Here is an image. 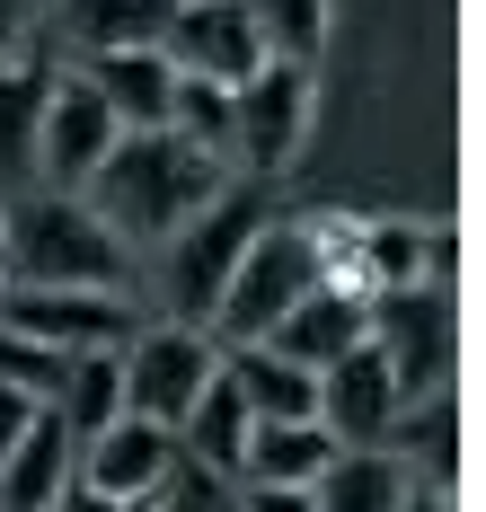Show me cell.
<instances>
[{"instance_id":"1","label":"cell","mask_w":486,"mask_h":512,"mask_svg":"<svg viewBox=\"0 0 486 512\" xmlns=\"http://www.w3.org/2000/svg\"><path fill=\"white\" fill-rule=\"evenodd\" d=\"M221 186H230V168L213 151H195V142H177L168 124H142V133H115L107 159L89 168V212L107 221L124 248H160L177 221H195V212L213 204Z\"/></svg>"},{"instance_id":"2","label":"cell","mask_w":486,"mask_h":512,"mask_svg":"<svg viewBox=\"0 0 486 512\" xmlns=\"http://www.w3.org/2000/svg\"><path fill=\"white\" fill-rule=\"evenodd\" d=\"M133 248L115 239L80 195L27 186L0 204V283H45V292H115Z\"/></svg>"},{"instance_id":"3","label":"cell","mask_w":486,"mask_h":512,"mask_svg":"<svg viewBox=\"0 0 486 512\" xmlns=\"http://www.w3.org/2000/svg\"><path fill=\"white\" fill-rule=\"evenodd\" d=\"M274 221V195L257 177H230L213 204L195 212V221H177L160 239V292H168V327H213V301L221 283H230V265L248 256V239Z\"/></svg>"},{"instance_id":"4","label":"cell","mask_w":486,"mask_h":512,"mask_svg":"<svg viewBox=\"0 0 486 512\" xmlns=\"http://www.w3.org/2000/svg\"><path fill=\"white\" fill-rule=\"evenodd\" d=\"M310 283H327L319 221H266V230L248 239V256L230 265V283H221L213 327H204V336H213V345H257V336H266Z\"/></svg>"},{"instance_id":"5","label":"cell","mask_w":486,"mask_h":512,"mask_svg":"<svg viewBox=\"0 0 486 512\" xmlns=\"http://www.w3.org/2000/svg\"><path fill=\"white\" fill-rule=\"evenodd\" d=\"M301 133H310V71L266 53V62L230 89V177L274 186V177L292 168V151H301Z\"/></svg>"},{"instance_id":"6","label":"cell","mask_w":486,"mask_h":512,"mask_svg":"<svg viewBox=\"0 0 486 512\" xmlns=\"http://www.w3.org/2000/svg\"><path fill=\"white\" fill-rule=\"evenodd\" d=\"M363 336L380 345L389 380H398V398L451 389V292H442V283L372 292V301H363Z\"/></svg>"},{"instance_id":"7","label":"cell","mask_w":486,"mask_h":512,"mask_svg":"<svg viewBox=\"0 0 486 512\" xmlns=\"http://www.w3.org/2000/svg\"><path fill=\"white\" fill-rule=\"evenodd\" d=\"M213 354H221V345L204 336V327H151V336L133 327L124 354H115V362H124V415L177 433L186 407L204 398V380H213Z\"/></svg>"},{"instance_id":"8","label":"cell","mask_w":486,"mask_h":512,"mask_svg":"<svg viewBox=\"0 0 486 512\" xmlns=\"http://www.w3.org/2000/svg\"><path fill=\"white\" fill-rule=\"evenodd\" d=\"M0 327L54 345V354H107L133 336V309L115 292H45V283H0Z\"/></svg>"},{"instance_id":"9","label":"cell","mask_w":486,"mask_h":512,"mask_svg":"<svg viewBox=\"0 0 486 512\" xmlns=\"http://www.w3.org/2000/svg\"><path fill=\"white\" fill-rule=\"evenodd\" d=\"M160 53H168V71H195V80L239 89L266 62V36H257V18L239 0H177L168 27H160Z\"/></svg>"},{"instance_id":"10","label":"cell","mask_w":486,"mask_h":512,"mask_svg":"<svg viewBox=\"0 0 486 512\" xmlns=\"http://www.w3.org/2000/svg\"><path fill=\"white\" fill-rule=\"evenodd\" d=\"M124 133L107 115V98L71 71V80H54L45 89V124H36V186H54V195H80L89 186V168L107 159V142Z\"/></svg>"},{"instance_id":"11","label":"cell","mask_w":486,"mask_h":512,"mask_svg":"<svg viewBox=\"0 0 486 512\" xmlns=\"http://www.w3.org/2000/svg\"><path fill=\"white\" fill-rule=\"evenodd\" d=\"M398 407L407 398H398V380H389V362H380L372 336L319 371V424L336 433V451H380L389 424H398Z\"/></svg>"},{"instance_id":"12","label":"cell","mask_w":486,"mask_h":512,"mask_svg":"<svg viewBox=\"0 0 486 512\" xmlns=\"http://www.w3.org/2000/svg\"><path fill=\"white\" fill-rule=\"evenodd\" d=\"M168 460H177V433H168V424L115 415L107 433H89V442L71 451V477L98 486V495H124V504H151V486L168 477Z\"/></svg>"},{"instance_id":"13","label":"cell","mask_w":486,"mask_h":512,"mask_svg":"<svg viewBox=\"0 0 486 512\" xmlns=\"http://www.w3.org/2000/svg\"><path fill=\"white\" fill-rule=\"evenodd\" d=\"M257 345H274V354H283V362H301V371H327L336 354H354V345H363V292L327 274V283H310L301 301L274 318Z\"/></svg>"},{"instance_id":"14","label":"cell","mask_w":486,"mask_h":512,"mask_svg":"<svg viewBox=\"0 0 486 512\" xmlns=\"http://www.w3.org/2000/svg\"><path fill=\"white\" fill-rule=\"evenodd\" d=\"M80 80L107 98V115L124 133H142V124H168V53L160 45H115V53H80Z\"/></svg>"},{"instance_id":"15","label":"cell","mask_w":486,"mask_h":512,"mask_svg":"<svg viewBox=\"0 0 486 512\" xmlns=\"http://www.w3.org/2000/svg\"><path fill=\"white\" fill-rule=\"evenodd\" d=\"M221 380L239 389V407L257 424H292V415H319V371L283 362L274 345H221Z\"/></svg>"},{"instance_id":"16","label":"cell","mask_w":486,"mask_h":512,"mask_svg":"<svg viewBox=\"0 0 486 512\" xmlns=\"http://www.w3.org/2000/svg\"><path fill=\"white\" fill-rule=\"evenodd\" d=\"M45 89H54V62H0V204L36 186V124H45Z\"/></svg>"},{"instance_id":"17","label":"cell","mask_w":486,"mask_h":512,"mask_svg":"<svg viewBox=\"0 0 486 512\" xmlns=\"http://www.w3.org/2000/svg\"><path fill=\"white\" fill-rule=\"evenodd\" d=\"M62 486H71V433H62L54 407H36V424L0 460V512H54Z\"/></svg>"},{"instance_id":"18","label":"cell","mask_w":486,"mask_h":512,"mask_svg":"<svg viewBox=\"0 0 486 512\" xmlns=\"http://www.w3.org/2000/svg\"><path fill=\"white\" fill-rule=\"evenodd\" d=\"M407 486H416V468L398 451H336L310 477V512H398Z\"/></svg>"},{"instance_id":"19","label":"cell","mask_w":486,"mask_h":512,"mask_svg":"<svg viewBox=\"0 0 486 512\" xmlns=\"http://www.w3.org/2000/svg\"><path fill=\"white\" fill-rule=\"evenodd\" d=\"M327 460H336V433L319 415H292V424H248L239 477H257V486H310Z\"/></svg>"},{"instance_id":"20","label":"cell","mask_w":486,"mask_h":512,"mask_svg":"<svg viewBox=\"0 0 486 512\" xmlns=\"http://www.w3.org/2000/svg\"><path fill=\"white\" fill-rule=\"evenodd\" d=\"M177 0H54V27L71 53H115V45H160Z\"/></svg>"},{"instance_id":"21","label":"cell","mask_w":486,"mask_h":512,"mask_svg":"<svg viewBox=\"0 0 486 512\" xmlns=\"http://www.w3.org/2000/svg\"><path fill=\"white\" fill-rule=\"evenodd\" d=\"M115 354H124V345H107V354H71V371H62L54 415H62V433H71V451L124 415V362H115Z\"/></svg>"},{"instance_id":"22","label":"cell","mask_w":486,"mask_h":512,"mask_svg":"<svg viewBox=\"0 0 486 512\" xmlns=\"http://www.w3.org/2000/svg\"><path fill=\"white\" fill-rule=\"evenodd\" d=\"M248 424H257V415L239 407V389L221 380V354H213V380H204V398H195V407H186V424H177V451H195L204 468H230V477H239Z\"/></svg>"},{"instance_id":"23","label":"cell","mask_w":486,"mask_h":512,"mask_svg":"<svg viewBox=\"0 0 486 512\" xmlns=\"http://www.w3.org/2000/svg\"><path fill=\"white\" fill-rule=\"evenodd\" d=\"M168 133L195 142V151H213L221 168H230V89H221V80H195V71H177V80H168Z\"/></svg>"},{"instance_id":"24","label":"cell","mask_w":486,"mask_h":512,"mask_svg":"<svg viewBox=\"0 0 486 512\" xmlns=\"http://www.w3.org/2000/svg\"><path fill=\"white\" fill-rule=\"evenodd\" d=\"M248 18H257V36H266V53L274 62H319V45H327V0H239Z\"/></svg>"},{"instance_id":"25","label":"cell","mask_w":486,"mask_h":512,"mask_svg":"<svg viewBox=\"0 0 486 512\" xmlns=\"http://www.w3.org/2000/svg\"><path fill=\"white\" fill-rule=\"evenodd\" d=\"M142 512H239V477H230V468H204L195 451H177Z\"/></svg>"},{"instance_id":"26","label":"cell","mask_w":486,"mask_h":512,"mask_svg":"<svg viewBox=\"0 0 486 512\" xmlns=\"http://www.w3.org/2000/svg\"><path fill=\"white\" fill-rule=\"evenodd\" d=\"M62 371H71V354H54V345H36V336H18V327H0V380H9V389H27L36 407H54Z\"/></svg>"},{"instance_id":"27","label":"cell","mask_w":486,"mask_h":512,"mask_svg":"<svg viewBox=\"0 0 486 512\" xmlns=\"http://www.w3.org/2000/svg\"><path fill=\"white\" fill-rule=\"evenodd\" d=\"M239 512H310V486H257V477H239Z\"/></svg>"},{"instance_id":"28","label":"cell","mask_w":486,"mask_h":512,"mask_svg":"<svg viewBox=\"0 0 486 512\" xmlns=\"http://www.w3.org/2000/svg\"><path fill=\"white\" fill-rule=\"evenodd\" d=\"M27 424H36V398H27V389H9V380H0V460H9V442H18V433H27Z\"/></svg>"},{"instance_id":"29","label":"cell","mask_w":486,"mask_h":512,"mask_svg":"<svg viewBox=\"0 0 486 512\" xmlns=\"http://www.w3.org/2000/svg\"><path fill=\"white\" fill-rule=\"evenodd\" d=\"M54 512H142V504H124V495H98V486H80V477H71V486L54 495Z\"/></svg>"},{"instance_id":"30","label":"cell","mask_w":486,"mask_h":512,"mask_svg":"<svg viewBox=\"0 0 486 512\" xmlns=\"http://www.w3.org/2000/svg\"><path fill=\"white\" fill-rule=\"evenodd\" d=\"M18 36H27V0H0V62L18 53Z\"/></svg>"},{"instance_id":"31","label":"cell","mask_w":486,"mask_h":512,"mask_svg":"<svg viewBox=\"0 0 486 512\" xmlns=\"http://www.w3.org/2000/svg\"><path fill=\"white\" fill-rule=\"evenodd\" d=\"M398 512H451V486H407V504Z\"/></svg>"}]
</instances>
